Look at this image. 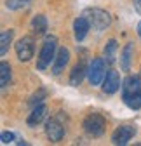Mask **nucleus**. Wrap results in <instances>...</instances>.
<instances>
[{
	"instance_id": "412c9836",
	"label": "nucleus",
	"mask_w": 141,
	"mask_h": 146,
	"mask_svg": "<svg viewBox=\"0 0 141 146\" xmlns=\"http://www.w3.org/2000/svg\"><path fill=\"white\" fill-rule=\"evenodd\" d=\"M0 141H2V144H11V143H14V134L9 131H4L0 134Z\"/></svg>"
},
{
	"instance_id": "20e7f679",
	"label": "nucleus",
	"mask_w": 141,
	"mask_h": 146,
	"mask_svg": "<svg viewBox=\"0 0 141 146\" xmlns=\"http://www.w3.org/2000/svg\"><path fill=\"white\" fill-rule=\"evenodd\" d=\"M84 131L92 136V137H99L104 132V127H106V122H104V117L101 113H89L84 118Z\"/></svg>"
},
{
	"instance_id": "6e6552de",
	"label": "nucleus",
	"mask_w": 141,
	"mask_h": 146,
	"mask_svg": "<svg viewBox=\"0 0 141 146\" xmlns=\"http://www.w3.org/2000/svg\"><path fill=\"white\" fill-rule=\"evenodd\" d=\"M45 134L52 143H59L65 136V127L58 118H49L45 122Z\"/></svg>"
},
{
	"instance_id": "f257e3e1",
	"label": "nucleus",
	"mask_w": 141,
	"mask_h": 146,
	"mask_svg": "<svg viewBox=\"0 0 141 146\" xmlns=\"http://www.w3.org/2000/svg\"><path fill=\"white\" fill-rule=\"evenodd\" d=\"M122 99L131 110L141 108V80L139 77L129 75L122 82Z\"/></svg>"
},
{
	"instance_id": "1a4fd4ad",
	"label": "nucleus",
	"mask_w": 141,
	"mask_h": 146,
	"mask_svg": "<svg viewBox=\"0 0 141 146\" xmlns=\"http://www.w3.org/2000/svg\"><path fill=\"white\" fill-rule=\"evenodd\" d=\"M118 87H120V77H118V73L115 70L106 71V77H104V80L101 84L103 92L104 94H113V92L118 90Z\"/></svg>"
},
{
	"instance_id": "39448f33",
	"label": "nucleus",
	"mask_w": 141,
	"mask_h": 146,
	"mask_svg": "<svg viewBox=\"0 0 141 146\" xmlns=\"http://www.w3.org/2000/svg\"><path fill=\"white\" fill-rule=\"evenodd\" d=\"M87 77H89L91 85H101L104 77H106V66H104V59L94 58L87 68Z\"/></svg>"
},
{
	"instance_id": "423d86ee",
	"label": "nucleus",
	"mask_w": 141,
	"mask_h": 146,
	"mask_svg": "<svg viewBox=\"0 0 141 146\" xmlns=\"http://www.w3.org/2000/svg\"><path fill=\"white\" fill-rule=\"evenodd\" d=\"M35 52V45H33V38L31 36H23V38L17 40L16 44V54L19 61H30L33 58Z\"/></svg>"
},
{
	"instance_id": "2eb2a0df",
	"label": "nucleus",
	"mask_w": 141,
	"mask_h": 146,
	"mask_svg": "<svg viewBox=\"0 0 141 146\" xmlns=\"http://www.w3.org/2000/svg\"><path fill=\"white\" fill-rule=\"evenodd\" d=\"M45 30H47V19H45V16L37 14L31 19V31L37 35V36H40V35L45 33Z\"/></svg>"
},
{
	"instance_id": "0eeeda50",
	"label": "nucleus",
	"mask_w": 141,
	"mask_h": 146,
	"mask_svg": "<svg viewBox=\"0 0 141 146\" xmlns=\"http://www.w3.org/2000/svg\"><path fill=\"white\" fill-rule=\"evenodd\" d=\"M134 134H136V129L132 125H120L112 134V143L117 146H124L134 137Z\"/></svg>"
},
{
	"instance_id": "f8f14e48",
	"label": "nucleus",
	"mask_w": 141,
	"mask_h": 146,
	"mask_svg": "<svg viewBox=\"0 0 141 146\" xmlns=\"http://www.w3.org/2000/svg\"><path fill=\"white\" fill-rule=\"evenodd\" d=\"M91 30V25L87 21L85 16H80L73 21V35H75V40L77 42H82L85 36H87V31Z\"/></svg>"
},
{
	"instance_id": "6ab92c4d",
	"label": "nucleus",
	"mask_w": 141,
	"mask_h": 146,
	"mask_svg": "<svg viewBox=\"0 0 141 146\" xmlns=\"http://www.w3.org/2000/svg\"><path fill=\"white\" fill-rule=\"evenodd\" d=\"M31 4V0H5V7L11 11H19Z\"/></svg>"
},
{
	"instance_id": "dca6fc26",
	"label": "nucleus",
	"mask_w": 141,
	"mask_h": 146,
	"mask_svg": "<svg viewBox=\"0 0 141 146\" xmlns=\"http://www.w3.org/2000/svg\"><path fill=\"white\" fill-rule=\"evenodd\" d=\"M117 40H108V44L104 45V61L108 64H113L115 63V58H117Z\"/></svg>"
},
{
	"instance_id": "f03ea898",
	"label": "nucleus",
	"mask_w": 141,
	"mask_h": 146,
	"mask_svg": "<svg viewBox=\"0 0 141 146\" xmlns=\"http://www.w3.org/2000/svg\"><path fill=\"white\" fill-rule=\"evenodd\" d=\"M56 47H58V38H56L54 35H47L44 44H42L39 59H37V68L39 70H45L51 64V61H54V58H56Z\"/></svg>"
},
{
	"instance_id": "9d476101",
	"label": "nucleus",
	"mask_w": 141,
	"mask_h": 146,
	"mask_svg": "<svg viewBox=\"0 0 141 146\" xmlns=\"http://www.w3.org/2000/svg\"><path fill=\"white\" fill-rule=\"evenodd\" d=\"M45 117H47V106H45L44 103H40V104H37V106H33L31 113H30L28 118H26V123H28L30 127H37L39 123H42V122L45 120Z\"/></svg>"
},
{
	"instance_id": "9b49d317",
	"label": "nucleus",
	"mask_w": 141,
	"mask_h": 146,
	"mask_svg": "<svg viewBox=\"0 0 141 146\" xmlns=\"http://www.w3.org/2000/svg\"><path fill=\"white\" fill-rule=\"evenodd\" d=\"M68 61H70V50L66 47L58 49L56 58L52 61V73H54V75H59V73L65 70V66L68 64Z\"/></svg>"
},
{
	"instance_id": "a211bd4d",
	"label": "nucleus",
	"mask_w": 141,
	"mask_h": 146,
	"mask_svg": "<svg viewBox=\"0 0 141 146\" xmlns=\"http://www.w3.org/2000/svg\"><path fill=\"white\" fill-rule=\"evenodd\" d=\"M11 82V66L9 63L2 61V64H0V87H7Z\"/></svg>"
},
{
	"instance_id": "f3484780",
	"label": "nucleus",
	"mask_w": 141,
	"mask_h": 146,
	"mask_svg": "<svg viewBox=\"0 0 141 146\" xmlns=\"http://www.w3.org/2000/svg\"><path fill=\"white\" fill-rule=\"evenodd\" d=\"M11 42H12V30H4L0 33V54H2V56L7 54Z\"/></svg>"
},
{
	"instance_id": "ddd939ff",
	"label": "nucleus",
	"mask_w": 141,
	"mask_h": 146,
	"mask_svg": "<svg viewBox=\"0 0 141 146\" xmlns=\"http://www.w3.org/2000/svg\"><path fill=\"white\" fill-rule=\"evenodd\" d=\"M132 54H134L132 44H126V47L122 49V54H120V68H122V71H129L131 70Z\"/></svg>"
},
{
	"instance_id": "aec40b11",
	"label": "nucleus",
	"mask_w": 141,
	"mask_h": 146,
	"mask_svg": "<svg viewBox=\"0 0 141 146\" xmlns=\"http://www.w3.org/2000/svg\"><path fill=\"white\" fill-rule=\"evenodd\" d=\"M45 98H47V90H45V89H39L37 92L30 98V104H31V106H37V104H40Z\"/></svg>"
},
{
	"instance_id": "7ed1b4c3",
	"label": "nucleus",
	"mask_w": 141,
	"mask_h": 146,
	"mask_svg": "<svg viewBox=\"0 0 141 146\" xmlns=\"http://www.w3.org/2000/svg\"><path fill=\"white\" fill-rule=\"evenodd\" d=\"M82 16H85L87 21H89V25H91V28H94L98 31L106 30L112 25V16H110V12L103 11V9H98V7L85 9L82 12Z\"/></svg>"
},
{
	"instance_id": "4be33fe9",
	"label": "nucleus",
	"mask_w": 141,
	"mask_h": 146,
	"mask_svg": "<svg viewBox=\"0 0 141 146\" xmlns=\"http://www.w3.org/2000/svg\"><path fill=\"white\" fill-rule=\"evenodd\" d=\"M132 4H134V9L138 14H141V0H132Z\"/></svg>"
},
{
	"instance_id": "5701e85b",
	"label": "nucleus",
	"mask_w": 141,
	"mask_h": 146,
	"mask_svg": "<svg viewBox=\"0 0 141 146\" xmlns=\"http://www.w3.org/2000/svg\"><path fill=\"white\" fill-rule=\"evenodd\" d=\"M138 35H139V38H141V21L138 23Z\"/></svg>"
},
{
	"instance_id": "4468645a",
	"label": "nucleus",
	"mask_w": 141,
	"mask_h": 146,
	"mask_svg": "<svg viewBox=\"0 0 141 146\" xmlns=\"http://www.w3.org/2000/svg\"><path fill=\"white\" fill-rule=\"evenodd\" d=\"M87 68H89V66H85V63H78V64L72 70V75H70V84H72L73 87L80 85V82L84 80L85 73H87Z\"/></svg>"
}]
</instances>
